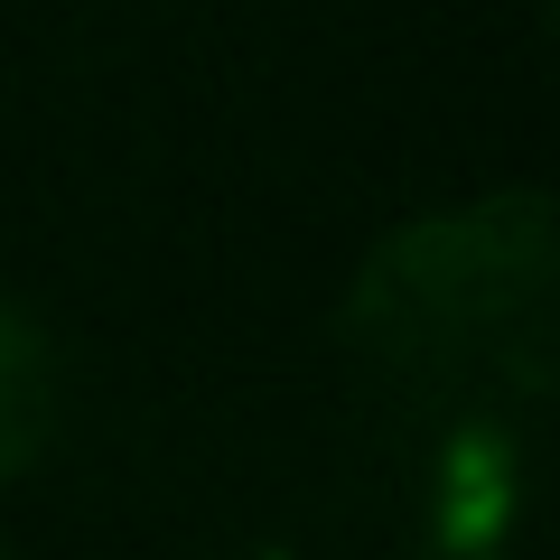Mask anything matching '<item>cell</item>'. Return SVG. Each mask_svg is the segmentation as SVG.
<instances>
[{
  "mask_svg": "<svg viewBox=\"0 0 560 560\" xmlns=\"http://www.w3.org/2000/svg\"><path fill=\"white\" fill-rule=\"evenodd\" d=\"M541 280H551L541 197H495L393 234L364 261L346 327L364 355L401 364L420 383H486L495 355L541 374Z\"/></svg>",
  "mask_w": 560,
  "mask_h": 560,
  "instance_id": "6da1fadb",
  "label": "cell"
},
{
  "mask_svg": "<svg viewBox=\"0 0 560 560\" xmlns=\"http://www.w3.org/2000/svg\"><path fill=\"white\" fill-rule=\"evenodd\" d=\"M47 411H57V374H47V346L20 308H0V477H20L47 440Z\"/></svg>",
  "mask_w": 560,
  "mask_h": 560,
  "instance_id": "7a4b0ae2",
  "label": "cell"
},
{
  "mask_svg": "<svg viewBox=\"0 0 560 560\" xmlns=\"http://www.w3.org/2000/svg\"><path fill=\"white\" fill-rule=\"evenodd\" d=\"M504 486H514V448L477 420V430L458 440V458H448V523H440V541H495Z\"/></svg>",
  "mask_w": 560,
  "mask_h": 560,
  "instance_id": "3957f363",
  "label": "cell"
}]
</instances>
